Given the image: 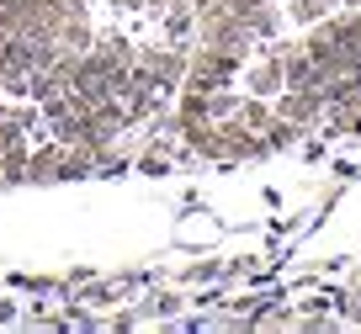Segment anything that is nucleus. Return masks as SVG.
Masks as SVG:
<instances>
[{
  "instance_id": "obj_1",
  "label": "nucleus",
  "mask_w": 361,
  "mask_h": 334,
  "mask_svg": "<svg viewBox=\"0 0 361 334\" xmlns=\"http://www.w3.org/2000/svg\"><path fill=\"white\" fill-rule=\"evenodd\" d=\"M138 69H149V80L159 85V96H170V90H180V80H186V64H192V43H144L133 58Z\"/></svg>"
},
{
  "instance_id": "obj_2",
  "label": "nucleus",
  "mask_w": 361,
  "mask_h": 334,
  "mask_svg": "<svg viewBox=\"0 0 361 334\" xmlns=\"http://www.w3.org/2000/svg\"><path fill=\"white\" fill-rule=\"evenodd\" d=\"M218 138H224V165H239V159H260V154H271L266 138H260L255 128H245L239 117H218Z\"/></svg>"
},
{
  "instance_id": "obj_3",
  "label": "nucleus",
  "mask_w": 361,
  "mask_h": 334,
  "mask_svg": "<svg viewBox=\"0 0 361 334\" xmlns=\"http://www.w3.org/2000/svg\"><path fill=\"white\" fill-rule=\"evenodd\" d=\"M276 117L298 123L303 133L319 128L324 123V90H276Z\"/></svg>"
},
{
  "instance_id": "obj_4",
  "label": "nucleus",
  "mask_w": 361,
  "mask_h": 334,
  "mask_svg": "<svg viewBox=\"0 0 361 334\" xmlns=\"http://www.w3.org/2000/svg\"><path fill=\"white\" fill-rule=\"evenodd\" d=\"M245 90L250 96H276V90H282V58H276L271 43L255 48V58H250V69H245Z\"/></svg>"
},
{
  "instance_id": "obj_5",
  "label": "nucleus",
  "mask_w": 361,
  "mask_h": 334,
  "mask_svg": "<svg viewBox=\"0 0 361 334\" xmlns=\"http://www.w3.org/2000/svg\"><path fill=\"white\" fill-rule=\"evenodd\" d=\"M59 159H64V144H37L27 149V180H37V186H48V180H59Z\"/></svg>"
},
{
  "instance_id": "obj_6",
  "label": "nucleus",
  "mask_w": 361,
  "mask_h": 334,
  "mask_svg": "<svg viewBox=\"0 0 361 334\" xmlns=\"http://www.w3.org/2000/svg\"><path fill=\"white\" fill-rule=\"evenodd\" d=\"M22 180H27V138L0 149V186H22Z\"/></svg>"
},
{
  "instance_id": "obj_7",
  "label": "nucleus",
  "mask_w": 361,
  "mask_h": 334,
  "mask_svg": "<svg viewBox=\"0 0 361 334\" xmlns=\"http://www.w3.org/2000/svg\"><path fill=\"white\" fill-rule=\"evenodd\" d=\"M234 117H239L245 128H255V133H266V128H271V117H276V106H271V96H245Z\"/></svg>"
},
{
  "instance_id": "obj_8",
  "label": "nucleus",
  "mask_w": 361,
  "mask_h": 334,
  "mask_svg": "<svg viewBox=\"0 0 361 334\" xmlns=\"http://www.w3.org/2000/svg\"><path fill=\"white\" fill-rule=\"evenodd\" d=\"M329 11H340V6H329V0H293V6H287V16H293L298 27H314V22H324Z\"/></svg>"
},
{
  "instance_id": "obj_9",
  "label": "nucleus",
  "mask_w": 361,
  "mask_h": 334,
  "mask_svg": "<svg viewBox=\"0 0 361 334\" xmlns=\"http://www.w3.org/2000/svg\"><path fill=\"white\" fill-rule=\"evenodd\" d=\"M22 138H27V128H22V117H16V106L0 101V149H6V144H22Z\"/></svg>"
},
{
  "instance_id": "obj_10",
  "label": "nucleus",
  "mask_w": 361,
  "mask_h": 334,
  "mask_svg": "<svg viewBox=\"0 0 361 334\" xmlns=\"http://www.w3.org/2000/svg\"><path fill=\"white\" fill-rule=\"evenodd\" d=\"M117 11H144V0H112Z\"/></svg>"
},
{
  "instance_id": "obj_11",
  "label": "nucleus",
  "mask_w": 361,
  "mask_h": 334,
  "mask_svg": "<svg viewBox=\"0 0 361 334\" xmlns=\"http://www.w3.org/2000/svg\"><path fill=\"white\" fill-rule=\"evenodd\" d=\"M356 133H361V111H356Z\"/></svg>"
},
{
  "instance_id": "obj_12",
  "label": "nucleus",
  "mask_w": 361,
  "mask_h": 334,
  "mask_svg": "<svg viewBox=\"0 0 361 334\" xmlns=\"http://www.w3.org/2000/svg\"><path fill=\"white\" fill-rule=\"evenodd\" d=\"M329 6H345V0H329Z\"/></svg>"
}]
</instances>
